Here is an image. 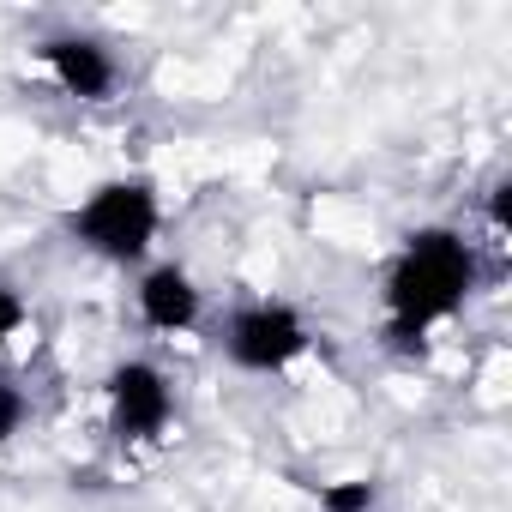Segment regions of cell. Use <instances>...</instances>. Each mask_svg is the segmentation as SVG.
<instances>
[{
  "label": "cell",
  "mask_w": 512,
  "mask_h": 512,
  "mask_svg": "<svg viewBox=\"0 0 512 512\" xmlns=\"http://www.w3.org/2000/svg\"><path fill=\"white\" fill-rule=\"evenodd\" d=\"M470 290H476V247L458 229L434 223V229L404 235L398 260L386 272V290H380L386 296V338L398 350H422V338L440 320H452L470 302Z\"/></svg>",
  "instance_id": "obj_1"
},
{
  "label": "cell",
  "mask_w": 512,
  "mask_h": 512,
  "mask_svg": "<svg viewBox=\"0 0 512 512\" xmlns=\"http://www.w3.org/2000/svg\"><path fill=\"white\" fill-rule=\"evenodd\" d=\"M199 284L187 278V266H151L145 278H139V320L151 326V332H163V338H181V332H193L199 326Z\"/></svg>",
  "instance_id": "obj_6"
},
{
  "label": "cell",
  "mask_w": 512,
  "mask_h": 512,
  "mask_svg": "<svg viewBox=\"0 0 512 512\" xmlns=\"http://www.w3.org/2000/svg\"><path fill=\"white\" fill-rule=\"evenodd\" d=\"M25 320H31V314H25V296H19L13 284H0V356H7V344L25 332Z\"/></svg>",
  "instance_id": "obj_9"
},
{
  "label": "cell",
  "mask_w": 512,
  "mask_h": 512,
  "mask_svg": "<svg viewBox=\"0 0 512 512\" xmlns=\"http://www.w3.org/2000/svg\"><path fill=\"white\" fill-rule=\"evenodd\" d=\"M290 482H302V488L320 500V512H374V506H380V482H374V476H344V482H308V476H290Z\"/></svg>",
  "instance_id": "obj_7"
},
{
  "label": "cell",
  "mask_w": 512,
  "mask_h": 512,
  "mask_svg": "<svg viewBox=\"0 0 512 512\" xmlns=\"http://www.w3.org/2000/svg\"><path fill=\"white\" fill-rule=\"evenodd\" d=\"M25 416H31V398H25L13 380H0V446H7V440H19Z\"/></svg>",
  "instance_id": "obj_8"
},
{
  "label": "cell",
  "mask_w": 512,
  "mask_h": 512,
  "mask_svg": "<svg viewBox=\"0 0 512 512\" xmlns=\"http://www.w3.org/2000/svg\"><path fill=\"white\" fill-rule=\"evenodd\" d=\"M37 61L79 103H109L115 85H121V67L97 37H49V43H37Z\"/></svg>",
  "instance_id": "obj_5"
},
{
  "label": "cell",
  "mask_w": 512,
  "mask_h": 512,
  "mask_svg": "<svg viewBox=\"0 0 512 512\" xmlns=\"http://www.w3.org/2000/svg\"><path fill=\"white\" fill-rule=\"evenodd\" d=\"M157 223H163V199L145 175H121V181L91 187L85 205L67 217L73 241L109 266H139L157 241Z\"/></svg>",
  "instance_id": "obj_2"
},
{
  "label": "cell",
  "mask_w": 512,
  "mask_h": 512,
  "mask_svg": "<svg viewBox=\"0 0 512 512\" xmlns=\"http://www.w3.org/2000/svg\"><path fill=\"white\" fill-rule=\"evenodd\" d=\"M314 344L308 320L290 302H247L223 320V356L241 374H284L290 362H302Z\"/></svg>",
  "instance_id": "obj_3"
},
{
  "label": "cell",
  "mask_w": 512,
  "mask_h": 512,
  "mask_svg": "<svg viewBox=\"0 0 512 512\" xmlns=\"http://www.w3.org/2000/svg\"><path fill=\"white\" fill-rule=\"evenodd\" d=\"M103 398H109V428H115V440H127V446H151V440H163L169 422H175V386H169V374H163L157 362H145V356L115 362L109 380H103Z\"/></svg>",
  "instance_id": "obj_4"
}]
</instances>
